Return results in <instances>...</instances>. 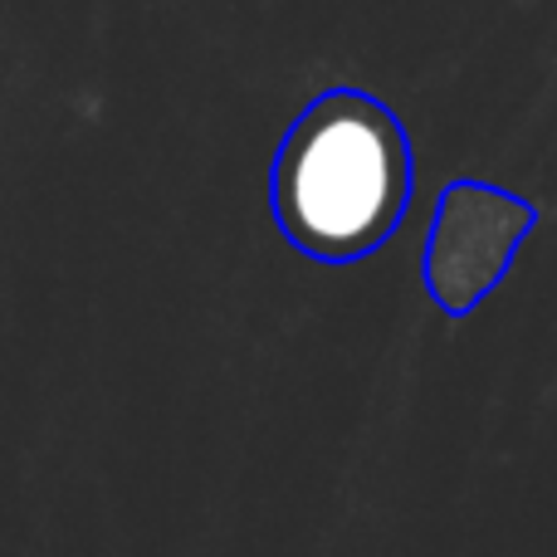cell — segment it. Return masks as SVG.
Segmentation results:
<instances>
[{
    "label": "cell",
    "mask_w": 557,
    "mask_h": 557,
    "mask_svg": "<svg viewBox=\"0 0 557 557\" xmlns=\"http://www.w3.org/2000/svg\"><path fill=\"white\" fill-rule=\"evenodd\" d=\"M411 201V143L372 94L327 88L294 117L274 157V221L294 250L352 264L382 250Z\"/></svg>",
    "instance_id": "1"
},
{
    "label": "cell",
    "mask_w": 557,
    "mask_h": 557,
    "mask_svg": "<svg viewBox=\"0 0 557 557\" xmlns=\"http://www.w3.org/2000/svg\"><path fill=\"white\" fill-rule=\"evenodd\" d=\"M533 221H539V211L504 186H445L431 221V240H425V288H431V298L455 318L470 313L480 298H490L504 284Z\"/></svg>",
    "instance_id": "2"
}]
</instances>
